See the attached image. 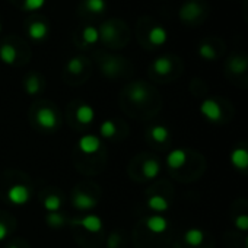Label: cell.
Returning a JSON list of instances; mask_svg holds the SVG:
<instances>
[{"label": "cell", "instance_id": "1", "mask_svg": "<svg viewBox=\"0 0 248 248\" xmlns=\"http://www.w3.org/2000/svg\"><path fill=\"white\" fill-rule=\"evenodd\" d=\"M30 197H31V191L27 186L24 184H14L9 190H8V200L12 203V204H16V206H22L25 203L30 202Z\"/></svg>", "mask_w": 248, "mask_h": 248}, {"label": "cell", "instance_id": "2", "mask_svg": "<svg viewBox=\"0 0 248 248\" xmlns=\"http://www.w3.org/2000/svg\"><path fill=\"white\" fill-rule=\"evenodd\" d=\"M202 12H203V8L200 6L197 0H188V2H186L180 9V18L184 22H193L202 15Z\"/></svg>", "mask_w": 248, "mask_h": 248}, {"label": "cell", "instance_id": "3", "mask_svg": "<svg viewBox=\"0 0 248 248\" xmlns=\"http://www.w3.org/2000/svg\"><path fill=\"white\" fill-rule=\"evenodd\" d=\"M200 112L212 123H217L222 118V108L215 99H204L200 105Z\"/></svg>", "mask_w": 248, "mask_h": 248}, {"label": "cell", "instance_id": "4", "mask_svg": "<svg viewBox=\"0 0 248 248\" xmlns=\"http://www.w3.org/2000/svg\"><path fill=\"white\" fill-rule=\"evenodd\" d=\"M37 121H38V124L43 129H47V130L56 129V126H57V114L54 112V109H51L48 107L40 108L38 112H37Z\"/></svg>", "mask_w": 248, "mask_h": 248}, {"label": "cell", "instance_id": "5", "mask_svg": "<svg viewBox=\"0 0 248 248\" xmlns=\"http://www.w3.org/2000/svg\"><path fill=\"white\" fill-rule=\"evenodd\" d=\"M72 223L73 225H80L88 232H99L102 229V220L96 215H88V216H85L82 219H75Z\"/></svg>", "mask_w": 248, "mask_h": 248}, {"label": "cell", "instance_id": "6", "mask_svg": "<svg viewBox=\"0 0 248 248\" xmlns=\"http://www.w3.org/2000/svg\"><path fill=\"white\" fill-rule=\"evenodd\" d=\"M229 159H231V164L233 165V168H236V170H247L248 168V151L242 146L232 149Z\"/></svg>", "mask_w": 248, "mask_h": 248}, {"label": "cell", "instance_id": "7", "mask_svg": "<svg viewBox=\"0 0 248 248\" xmlns=\"http://www.w3.org/2000/svg\"><path fill=\"white\" fill-rule=\"evenodd\" d=\"M79 149L83 152V154H88V155H91V154H95V152H98L99 151V148H101V140L96 138V136H93V135H86V136H82L80 139H79Z\"/></svg>", "mask_w": 248, "mask_h": 248}, {"label": "cell", "instance_id": "8", "mask_svg": "<svg viewBox=\"0 0 248 248\" xmlns=\"http://www.w3.org/2000/svg\"><path fill=\"white\" fill-rule=\"evenodd\" d=\"M73 206L79 210H91L96 206V200L86 193L78 191L73 196Z\"/></svg>", "mask_w": 248, "mask_h": 248}, {"label": "cell", "instance_id": "9", "mask_svg": "<svg viewBox=\"0 0 248 248\" xmlns=\"http://www.w3.org/2000/svg\"><path fill=\"white\" fill-rule=\"evenodd\" d=\"M146 228L154 233H162L168 229V220L161 215H154V216L148 217Z\"/></svg>", "mask_w": 248, "mask_h": 248}, {"label": "cell", "instance_id": "10", "mask_svg": "<svg viewBox=\"0 0 248 248\" xmlns=\"http://www.w3.org/2000/svg\"><path fill=\"white\" fill-rule=\"evenodd\" d=\"M186 162H187V154H186V151H183V149H174V151H171V152L168 154V156H167V164H168V167L172 168V170L181 168Z\"/></svg>", "mask_w": 248, "mask_h": 248}, {"label": "cell", "instance_id": "11", "mask_svg": "<svg viewBox=\"0 0 248 248\" xmlns=\"http://www.w3.org/2000/svg\"><path fill=\"white\" fill-rule=\"evenodd\" d=\"M47 34H48V28H47L46 22H43V21H34L28 27V35L35 41H40V40L46 38Z\"/></svg>", "mask_w": 248, "mask_h": 248}, {"label": "cell", "instance_id": "12", "mask_svg": "<svg viewBox=\"0 0 248 248\" xmlns=\"http://www.w3.org/2000/svg\"><path fill=\"white\" fill-rule=\"evenodd\" d=\"M129 96L133 102L136 104H142L148 99L149 96V92L146 89V86L143 83H135L132 88H130V92H129Z\"/></svg>", "mask_w": 248, "mask_h": 248}, {"label": "cell", "instance_id": "13", "mask_svg": "<svg viewBox=\"0 0 248 248\" xmlns=\"http://www.w3.org/2000/svg\"><path fill=\"white\" fill-rule=\"evenodd\" d=\"M184 241L191 247H199L204 241V232L199 228H190L184 233Z\"/></svg>", "mask_w": 248, "mask_h": 248}, {"label": "cell", "instance_id": "14", "mask_svg": "<svg viewBox=\"0 0 248 248\" xmlns=\"http://www.w3.org/2000/svg\"><path fill=\"white\" fill-rule=\"evenodd\" d=\"M117 37V28H115V22L109 21L102 24V27L99 28V40H102L104 43H111L114 41Z\"/></svg>", "mask_w": 248, "mask_h": 248}, {"label": "cell", "instance_id": "15", "mask_svg": "<svg viewBox=\"0 0 248 248\" xmlns=\"http://www.w3.org/2000/svg\"><path fill=\"white\" fill-rule=\"evenodd\" d=\"M95 117V111L91 105L88 104H82L78 109H76V118L80 124H89L93 121Z\"/></svg>", "mask_w": 248, "mask_h": 248}, {"label": "cell", "instance_id": "16", "mask_svg": "<svg viewBox=\"0 0 248 248\" xmlns=\"http://www.w3.org/2000/svg\"><path fill=\"white\" fill-rule=\"evenodd\" d=\"M168 40V34H167V30L164 27H154L151 31H149V41L151 44L154 46H162L165 44Z\"/></svg>", "mask_w": 248, "mask_h": 248}, {"label": "cell", "instance_id": "17", "mask_svg": "<svg viewBox=\"0 0 248 248\" xmlns=\"http://www.w3.org/2000/svg\"><path fill=\"white\" fill-rule=\"evenodd\" d=\"M142 171H143V175L148 178V180H154L159 175L161 172V165L156 159H148L145 161V164L142 165Z\"/></svg>", "mask_w": 248, "mask_h": 248}, {"label": "cell", "instance_id": "18", "mask_svg": "<svg viewBox=\"0 0 248 248\" xmlns=\"http://www.w3.org/2000/svg\"><path fill=\"white\" fill-rule=\"evenodd\" d=\"M148 207H149L151 210H154V212L162 213V212H167V210H168L170 203H168V200H167L165 197L156 194V196L149 197V200H148Z\"/></svg>", "mask_w": 248, "mask_h": 248}, {"label": "cell", "instance_id": "19", "mask_svg": "<svg viewBox=\"0 0 248 248\" xmlns=\"http://www.w3.org/2000/svg\"><path fill=\"white\" fill-rule=\"evenodd\" d=\"M0 60L6 64H14L16 60V48L11 44L0 46Z\"/></svg>", "mask_w": 248, "mask_h": 248}, {"label": "cell", "instance_id": "20", "mask_svg": "<svg viewBox=\"0 0 248 248\" xmlns=\"http://www.w3.org/2000/svg\"><path fill=\"white\" fill-rule=\"evenodd\" d=\"M229 69L232 73H236V75H241L244 72H247L248 69V60L242 56H233L231 60H229Z\"/></svg>", "mask_w": 248, "mask_h": 248}, {"label": "cell", "instance_id": "21", "mask_svg": "<svg viewBox=\"0 0 248 248\" xmlns=\"http://www.w3.org/2000/svg\"><path fill=\"white\" fill-rule=\"evenodd\" d=\"M154 70L158 73V75H168L171 70H172V62L168 59V57H158L155 62H154Z\"/></svg>", "mask_w": 248, "mask_h": 248}, {"label": "cell", "instance_id": "22", "mask_svg": "<svg viewBox=\"0 0 248 248\" xmlns=\"http://www.w3.org/2000/svg\"><path fill=\"white\" fill-rule=\"evenodd\" d=\"M151 136L155 142L158 143H164L165 140H168L170 138V130L165 126H154L151 129Z\"/></svg>", "mask_w": 248, "mask_h": 248}, {"label": "cell", "instance_id": "23", "mask_svg": "<svg viewBox=\"0 0 248 248\" xmlns=\"http://www.w3.org/2000/svg\"><path fill=\"white\" fill-rule=\"evenodd\" d=\"M62 207V200L59 196L56 194H50L44 199V209L50 213H54V212H59Z\"/></svg>", "mask_w": 248, "mask_h": 248}, {"label": "cell", "instance_id": "24", "mask_svg": "<svg viewBox=\"0 0 248 248\" xmlns=\"http://www.w3.org/2000/svg\"><path fill=\"white\" fill-rule=\"evenodd\" d=\"M83 40L86 44H95L99 41V30L95 27H86L83 30Z\"/></svg>", "mask_w": 248, "mask_h": 248}, {"label": "cell", "instance_id": "25", "mask_svg": "<svg viewBox=\"0 0 248 248\" xmlns=\"http://www.w3.org/2000/svg\"><path fill=\"white\" fill-rule=\"evenodd\" d=\"M46 220H47V225L51 226V228H62L66 223V217L63 215H60L59 212L48 213L47 217H46Z\"/></svg>", "mask_w": 248, "mask_h": 248}, {"label": "cell", "instance_id": "26", "mask_svg": "<svg viewBox=\"0 0 248 248\" xmlns=\"http://www.w3.org/2000/svg\"><path fill=\"white\" fill-rule=\"evenodd\" d=\"M99 133H101V136L105 138V139H109V138L115 136V133H117L115 124H114L112 121H109V120L104 121V123L101 124V127H99Z\"/></svg>", "mask_w": 248, "mask_h": 248}, {"label": "cell", "instance_id": "27", "mask_svg": "<svg viewBox=\"0 0 248 248\" xmlns=\"http://www.w3.org/2000/svg\"><path fill=\"white\" fill-rule=\"evenodd\" d=\"M85 6L92 14H101L105 11V0H85Z\"/></svg>", "mask_w": 248, "mask_h": 248}, {"label": "cell", "instance_id": "28", "mask_svg": "<svg viewBox=\"0 0 248 248\" xmlns=\"http://www.w3.org/2000/svg\"><path fill=\"white\" fill-rule=\"evenodd\" d=\"M67 72L72 75H79L83 70V60L80 57H72L67 62Z\"/></svg>", "mask_w": 248, "mask_h": 248}, {"label": "cell", "instance_id": "29", "mask_svg": "<svg viewBox=\"0 0 248 248\" xmlns=\"http://www.w3.org/2000/svg\"><path fill=\"white\" fill-rule=\"evenodd\" d=\"M25 89L30 95H35L40 92V79L35 75H31L25 82Z\"/></svg>", "mask_w": 248, "mask_h": 248}, {"label": "cell", "instance_id": "30", "mask_svg": "<svg viewBox=\"0 0 248 248\" xmlns=\"http://www.w3.org/2000/svg\"><path fill=\"white\" fill-rule=\"evenodd\" d=\"M199 54H200V57L204 59V60H213V59H216V51H215V48H213L210 44H207V43H204V44H202V46L199 47Z\"/></svg>", "mask_w": 248, "mask_h": 248}, {"label": "cell", "instance_id": "31", "mask_svg": "<svg viewBox=\"0 0 248 248\" xmlns=\"http://www.w3.org/2000/svg\"><path fill=\"white\" fill-rule=\"evenodd\" d=\"M118 69H120V66L115 59H108L107 62L102 63V72L108 76H114L118 72Z\"/></svg>", "mask_w": 248, "mask_h": 248}, {"label": "cell", "instance_id": "32", "mask_svg": "<svg viewBox=\"0 0 248 248\" xmlns=\"http://www.w3.org/2000/svg\"><path fill=\"white\" fill-rule=\"evenodd\" d=\"M233 225L236 229H239L242 232L248 231V215H238L233 220Z\"/></svg>", "mask_w": 248, "mask_h": 248}, {"label": "cell", "instance_id": "33", "mask_svg": "<svg viewBox=\"0 0 248 248\" xmlns=\"http://www.w3.org/2000/svg\"><path fill=\"white\" fill-rule=\"evenodd\" d=\"M46 0H25L24 2V8L27 11H38L44 6Z\"/></svg>", "mask_w": 248, "mask_h": 248}, {"label": "cell", "instance_id": "34", "mask_svg": "<svg viewBox=\"0 0 248 248\" xmlns=\"http://www.w3.org/2000/svg\"><path fill=\"white\" fill-rule=\"evenodd\" d=\"M8 233H9V229H8V226H6L3 222H0V241H3V239L8 236Z\"/></svg>", "mask_w": 248, "mask_h": 248}, {"label": "cell", "instance_id": "35", "mask_svg": "<svg viewBox=\"0 0 248 248\" xmlns=\"http://www.w3.org/2000/svg\"><path fill=\"white\" fill-rule=\"evenodd\" d=\"M245 248H248V236L245 238Z\"/></svg>", "mask_w": 248, "mask_h": 248}, {"label": "cell", "instance_id": "36", "mask_svg": "<svg viewBox=\"0 0 248 248\" xmlns=\"http://www.w3.org/2000/svg\"><path fill=\"white\" fill-rule=\"evenodd\" d=\"M9 248H18L16 245H12V247H9Z\"/></svg>", "mask_w": 248, "mask_h": 248}, {"label": "cell", "instance_id": "37", "mask_svg": "<svg viewBox=\"0 0 248 248\" xmlns=\"http://www.w3.org/2000/svg\"><path fill=\"white\" fill-rule=\"evenodd\" d=\"M0 30H2V27H0Z\"/></svg>", "mask_w": 248, "mask_h": 248}]
</instances>
